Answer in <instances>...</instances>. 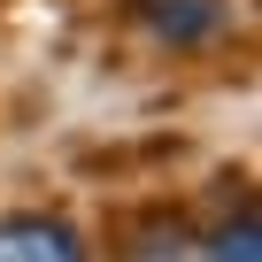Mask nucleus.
I'll use <instances>...</instances> for the list:
<instances>
[{
  "mask_svg": "<svg viewBox=\"0 0 262 262\" xmlns=\"http://www.w3.org/2000/svg\"><path fill=\"white\" fill-rule=\"evenodd\" d=\"M0 262H85V239L62 216H0Z\"/></svg>",
  "mask_w": 262,
  "mask_h": 262,
  "instance_id": "f257e3e1",
  "label": "nucleus"
},
{
  "mask_svg": "<svg viewBox=\"0 0 262 262\" xmlns=\"http://www.w3.org/2000/svg\"><path fill=\"white\" fill-rule=\"evenodd\" d=\"M224 8L231 0H139V16L170 39V47H193V39H208L216 24H224Z\"/></svg>",
  "mask_w": 262,
  "mask_h": 262,
  "instance_id": "f03ea898",
  "label": "nucleus"
},
{
  "mask_svg": "<svg viewBox=\"0 0 262 262\" xmlns=\"http://www.w3.org/2000/svg\"><path fill=\"white\" fill-rule=\"evenodd\" d=\"M208 262H262V254H254V216H239V224L208 247Z\"/></svg>",
  "mask_w": 262,
  "mask_h": 262,
  "instance_id": "7ed1b4c3",
  "label": "nucleus"
}]
</instances>
